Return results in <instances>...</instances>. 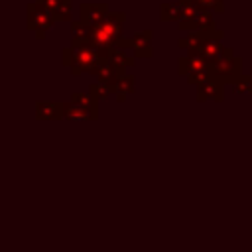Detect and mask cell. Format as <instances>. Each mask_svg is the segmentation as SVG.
Segmentation results:
<instances>
[{"label": "cell", "instance_id": "obj_1", "mask_svg": "<svg viewBox=\"0 0 252 252\" xmlns=\"http://www.w3.org/2000/svg\"><path fill=\"white\" fill-rule=\"evenodd\" d=\"M124 20H126V16H124L122 12H110L104 20H100L98 24L93 26V32H91V43L98 49L100 57H104L106 51H108L110 47H114L116 41L120 39Z\"/></svg>", "mask_w": 252, "mask_h": 252}, {"label": "cell", "instance_id": "obj_2", "mask_svg": "<svg viewBox=\"0 0 252 252\" xmlns=\"http://www.w3.org/2000/svg\"><path fill=\"white\" fill-rule=\"evenodd\" d=\"M98 59H100V53H98V49L93 43H87V45H69L61 53L63 65L69 67L73 75L91 73L93 67L98 63Z\"/></svg>", "mask_w": 252, "mask_h": 252}, {"label": "cell", "instance_id": "obj_3", "mask_svg": "<svg viewBox=\"0 0 252 252\" xmlns=\"http://www.w3.org/2000/svg\"><path fill=\"white\" fill-rule=\"evenodd\" d=\"M177 73L183 75L189 85L197 87L211 73V63L201 53H187L177 59Z\"/></svg>", "mask_w": 252, "mask_h": 252}, {"label": "cell", "instance_id": "obj_4", "mask_svg": "<svg viewBox=\"0 0 252 252\" xmlns=\"http://www.w3.org/2000/svg\"><path fill=\"white\" fill-rule=\"evenodd\" d=\"M55 22L57 20H55L53 12L47 6H43L41 2L33 0L32 4H28V30L33 32L39 39L53 28Z\"/></svg>", "mask_w": 252, "mask_h": 252}, {"label": "cell", "instance_id": "obj_5", "mask_svg": "<svg viewBox=\"0 0 252 252\" xmlns=\"http://www.w3.org/2000/svg\"><path fill=\"white\" fill-rule=\"evenodd\" d=\"M240 67H242L240 57L234 53L232 47H226L224 53H222L217 61L211 63V73L217 75V77H220L224 83L232 85L234 79H236L238 75H242V73H240Z\"/></svg>", "mask_w": 252, "mask_h": 252}, {"label": "cell", "instance_id": "obj_6", "mask_svg": "<svg viewBox=\"0 0 252 252\" xmlns=\"http://www.w3.org/2000/svg\"><path fill=\"white\" fill-rule=\"evenodd\" d=\"M177 28L181 32H209L215 28V20H213V14L209 10L195 8L187 18L177 22Z\"/></svg>", "mask_w": 252, "mask_h": 252}, {"label": "cell", "instance_id": "obj_7", "mask_svg": "<svg viewBox=\"0 0 252 252\" xmlns=\"http://www.w3.org/2000/svg\"><path fill=\"white\" fill-rule=\"evenodd\" d=\"M222 30H219V28H213V30H209V32H205L203 33V43H201V49H199V53L209 61V63H213V61H217L222 53H224V45H222Z\"/></svg>", "mask_w": 252, "mask_h": 252}, {"label": "cell", "instance_id": "obj_8", "mask_svg": "<svg viewBox=\"0 0 252 252\" xmlns=\"http://www.w3.org/2000/svg\"><path fill=\"white\" fill-rule=\"evenodd\" d=\"M224 81L213 73H209L199 85H197V100H222L224 96Z\"/></svg>", "mask_w": 252, "mask_h": 252}, {"label": "cell", "instance_id": "obj_9", "mask_svg": "<svg viewBox=\"0 0 252 252\" xmlns=\"http://www.w3.org/2000/svg\"><path fill=\"white\" fill-rule=\"evenodd\" d=\"M195 10V4L191 0H175V2H163L159 6V18L163 22H179L187 18Z\"/></svg>", "mask_w": 252, "mask_h": 252}, {"label": "cell", "instance_id": "obj_10", "mask_svg": "<svg viewBox=\"0 0 252 252\" xmlns=\"http://www.w3.org/2000/svg\"><path fill=\"white\" fill-rule=\"evenodd\" d=\"M79 14H81L83 22L94 26L100 20H104L110 12H108V4H104V2H83L79 8Z\"/></svg>", "mask_w": 252, "mask_h": 252}, {"label": "cell", "instance_id": "obj_11", "mask_svg": "<svg viewBox=\"0 0 252 252\" xmlns=\"http://www.w3.org/2000/svg\"><path fill=\"white\" fill-rule=\"evenodd\" d=\"M152 30H142L132 35V53L136 57H152Z\"/></svg>", "mask_w": 252, "mask_h": 252}, {"label": "cell", "instance_id": "obj_12", "mask_svg": "<svg viewBox=\"0 0 252 252\" xmlns=\"http://www.w3.org/2000/svg\"><path fill=\"white\" fill-rule=\"evenodd\" d=\"M91 75H93L96 81H104V83H112V85H114L122 73H120V71H118L106 57H100L98 63L93 67Z\"/></svg>", "mask_w": 252, "mask_h": 252}, {"label": "cell", "instance_id": "obj_13", "mask_svg": "<svg viewBox=\"0 0 252 252\" xmlns=\"http://www.w3.org/2000/svg\"><path fill=\"white\" fill-rule=\"evenodd\" d=\"M35 116L39 120H63V102H43L35 104Z\"/></svg>", "mask_w": 252, "mask_h": 252}, {"label": "cell", "instance_id": "obj_14", "mask_svg": "<svg viewBox=\"0 0 252 252\" xmlns=\"http://www.w3.org/2000/svg\"><path fill=\"white\" fill-rule=\"evenodd\" d=\"M120 73H124V69L126 67H132L134 63H136V55H128L126 53V49H120V47H110L108 51H106V55H104Z\"/></svg>", "mask_w": 252, "mask_h": 252}, {"label": "cell", "instance_id": "obj_15", "mask_svg": "<svg viewBox=\"0 0 252 252\" xmlns=\"http://www.w3.org/2000/svg\"><path fill=\"white\" fill-rule=\"evenodd\" d=\"M91 32H93V26L83 22L81 18L77 22H71V45H87L91 43Z\"/></svg>", "mask_w": 252, "mask_h": 252}, {"label": "cell", "instance_id": "obj_16", "mask_svg": "<svg viewBox=\"0 0 252 252\" xmlns=\"http://www.w3.org/2000/svg\"><path fill=\"white\" fill-rule=\"evenodd\" d=\"M71 102L77 104V106H81L83 110L91 112L94 118L98 116V98L91 91H87V93H73L71 94Z\"/></svg>", "mask_w": 252, "mask_h": 252}, {"label": "cell", "instance_id": "obj_17", "mask_svg": "<svg viewBox=\"0 0 252 252\" xmlns=\"http://www.w3.org/2000/svg\"><path fill=\"white\" fill-rule=\"evenodd\" d=\"M136 89V77L134 75H120L118 81L114 83V96L118 100H124L128 94H132Z\"/></svg>", "mask_w": 252, "mask_h": 252}, {"label": "cell", "instance_id": "obj_18", "mask_svg": "<svg viewBox=\"0 0 252 252\" xmlns=\"http://www.w3.org/2000/svg\"><path fill=\"white\" fill-rule=\"evenodd\" d=\"M203 33L205 32H189L185 37H181L177 41L179 49H185L187 53H199L201 43H203Z\"/></svg>", "mask_w": 252, "mask_h": 252}, {"label": "cell", "instance_id": "obj_19", "mask_svg": "<svg viewBox=\"0 0 252 252\" xmlns=\"http://www.w3.org/2000/svg\"><path fill=\"white\" fill-rule=\"evenodd\" d=\"M63 118L65 120H94V116L87 110H83L81 106L73 104L71 100L63 104Z\"/></svg>", "mask_w": 252, "mask_h": 252}, {"label": "cell", "instance_id": "obj_20", "mask_svg": "<svg viewBox=\"0 0 252 252\" xmlns=\"http://www.w3.org/2000/svg\"><path fill=\"white\" fill-rule=\"evenodd\" d=\"M89 91H91L98 100H104V98H108L110 94H114V85H112V83H104V81H94Z\"/></svg>", "mask_w": 252, "mask_h": 252}, {"label": "cell", "instance_id": "obj_21", "mask_svg": "<svg viewBox=\"0 0 252 252\" xmlns=\"http://www.w3.org/2000/svg\"><path fill=\"white\" fill-rule=\"evenodd\" d=\"M232 91L238 94H250L252 93V75H238L232 83Z\"/></svg>", "mask_w": 252, "mask_h": 252}, {"label": "cell", "instance_id": "obj_22", "mask_svg": "<svg viewBox=\"0 0 252 252\" xmlns=\"http://www.w3.org/2000/svg\"><path fill=\"white\" fill-rule=\"evenodd\" d=\"M55 20L57 22H71V16H73V0H63L61 6L53 12Z\"/></svg>", "mask_w": 252, "mask_h": 252}, {"label": "cell", "instance_id": "obj_23", "mask_svg": "<svg viewBox=\"0 0 252 252\" xmlns=\"http://www.w3.org/2000/svg\"><path fill=\"white\" fill-rule=\"evenodd\" d=\"M197 8L209 10V12H224V0H191Z\"/></svg>", "mask_w": 252, "mask_h": 252}, {"label": "cell", "instance_id": "obj_24", "mask_svg": "<svg viewBox=\"0 0 252 252\" xmlns=\"http://www.w3.org/2000/svg\"><path fill=\"white\" fill-rule=\"evenodd\" d=\"M37 2H41V4H43V6H47L51 12H55V10L61 6V2H63V0H37Z\"/></svg>", "mask_w": 252, "mask_h": 252}, {"label": "cell", "instance_id": "obj_25", "mask_svg": "<svg viewBox=\"0 0 252 252\" xmlns=\"http://www.w3.org/2000/svg\"><path fill=\"white\" fill-rule=\"evenodd\" d=\"M116 47H120V49H132V37H120L116 41Z\"/></svg>", "mask_w": 252, "mask_h": 252}, {"label": "cell", "instance_id": "obj_26", "mask_svg": "<svg viewBox=\"0 0 252 252\" xmlns=\"http://www.w3.org/2000/svg\"><path fill=\"white\" fill-rule=\"evenodd\" d=\"M250 75H252V69H250Z\"/></svg>", "mask_w": 252, "mask_h": 252}]
</instances>
